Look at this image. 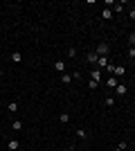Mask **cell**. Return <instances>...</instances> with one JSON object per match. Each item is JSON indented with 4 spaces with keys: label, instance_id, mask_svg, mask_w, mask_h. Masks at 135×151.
I'll return each instance as SVG.
<instances>
[{
    "label": "cell",
    "instance_id": "ba28073f",
    "mask_svg": "<svg viewBox=\"0 0 135 151\" xmlns=\"http://www.w3.org/2000/svg\"><path fill=\"white\" fill-rule=\"evenodd\" d=\"M97 59H99V57H97L95 52H88V54H86V61H88L90 65H97Z\"/></svg>",
    "mask_w": 135,
    "mask_h": 151
},
{
    "label": "cell",
    "instance_id": "9a60e30c",
    "mask_svg": "<svg viewBox=\"0 0 135 151\" xmlns=\"http://www.w3.org/2000/svg\"><path fill=\"white\" fill-rule=\"evenodd\" d=\"M11 61H14V63H20V61H23V54H20L18 50H16V52H11Z\"/></svg>",
    "mask_w": 135,
    "mask_h": 151
},
{
    "label": "cell",
    "instance_id": "6da1fadb",
    "mask_svg": "<svg viewBox=\"0 0 135 151\" xmlns=\"http://www.w3.org/2000/svg\"><path fill=\"white\" fill-rule=\"evenodd\" d=\"M108 52H110V45L108 43H97V47H95L97 57H108Z\"/></svg>",
    "mask_w": 135,
    "mask_h": 151
},
{
    "label": "cell",
    "instance_id": "7c38bea8",
    "mask_svg": "<svg viewBox=\"0 0 135 151\" xmlns=\"http://www.w3.org/2000/svg\"><path fill=\"white\" fill-rule=\"evenodd\" d=\"M7 108H9V113H18V101H9V104H7Z\"/></svg>",
    "mask_w": 135,
    "mask_h": 151
},
{
    "label": "cell",
    "instance_id": "7a4b0ae2",
    "mask_svg": "<svg viewBox=\"0 0 135 151\" xmlns=\"http://www.w3.org/2000/svg\"><path fill=\"white\" fill-rule=\"evenodd\" d=\"M108 63H110V59H108V57H99V59H97V65H95V68L106 70V68H108Z\"/></svg>",
    "mask_w": 135,
    "mask_h": 151
},
{
    "label": "cell",
    "instance_id": "8992f818",
    "mask_svg": "<svg viewBox=\"0 0 135 151\" xmlns=\"http://www.w3.org/2000/svg\"><path fill=\"white\" fill-rule=\"evenodd\" d=\"M113 16H115V14H113V9L104 7V12H101V18H104V20H113Z\"/></svg>",
    "mask_w": 135,
    "mask_h": 151
},
{
    "label": "cell",
    "instance_id": "30bf717a",
    "mask_svg": "<svg viewBox=\"0 0 135 151\" xmlns=\"http://www.w3.org/2000/svg\"><path fill=\"white\" fill-rule=\"evenodd\" d=\"M61 83H65V86H70V83H72V75L63 72V75H61Z\"/></svg>",
    "mask_w": 135,
    "mask_h": 151
},
{
    "label": "cell",
    "instance_id": "4fadbf2b",
    "mask_svg": "<svg viewBox=\"0 0 135 151\" xmlns=\"http://www.w3.org/2000/svg\"><path fill=\"white\" fill-rule=\"evenodd\" d=\"M113 9V14H122V9H124V2H115V5L110 7Z\"/></svg>",
    "mask_w": 135,
    "mask_h": 151
},
{
    "label": "cell",
    "instance_id": "e0dca14e",
    "mask_svg": "<svg viewBox=\"0 0 135 151\" xmlns=\"http://www.w3.org/2000/svg\"><path fill=\"white\" fill-rule=\"evenodd\" d=\"M104 104H106L108 108H113V106H115V97H110V95H108V97L104 99Z\"/></svg>",
    "mask_w": 135,
    "mask_h": 151
},
{
    "label": "cell",
    "instance_id": "ac0fdd59",
    "mask_svg": "<svg viewBox=\"0 0 135 151\" xmlns=\"http://www.w3.org/2000/svg\"><path fill=\"white\" fill-rule=\"evenodd\" d=\"M11 129H14V131H20V129H23V122H20V120H14L11 122Z\"/></svg>",
    "mask_w": 135,
    "mask_h": 151
},
{
    "label": "cell",
    "instance_id": "d6986e66",
    "mask_svg": "<svg viewBox=\"0 0 135 151\" xmlns=\"http://www.w3.org/2000/svg\"><path fill=\"white\" fill-rule=\"evenodd\" d=\"M129 45H131V47H135V32H133V34H129Z\"/></svg>",
    "mask_w": 135,
    "mask_h": 151
},
{
    "label": "cell",
    "instance_id": "ffe728a7",
    "mask_svg": "<svg viewBox=\"0 0 135 151\" xmlns=\"http://www.w3.org/2000/svg\"><path fill=\"white\" fill-rule=\"evenodd\" d=\"M68 57H70V59L77 57V50H74V47H68Z\"/></svg>",
    "mask_w": 135,
    "mask_h": 151
},
{
    "label": "cell",
    "instance_id": "9c48e42d",
    "mask_svg": "<svg viewBox=\"0 0 135 151\" xmlns=\"http://www.w3.org/2000/svg\"><path fill=\"white\" fill-rule=\"evenodd\" d=\"M113 75L115 77H124L126 75V68H124V65H115V72H113Z\"/></svg>",
    "mask_w": 135,
    "mask_h": 151
},
{
    "label": "cell",
    "instance_id": "603a6c76",
    "mask_svg": "<svg viewBox=\"0 0 135 151\" xmlns=\"http://www.w3.org/2000/svg\"><path fill=\"white\" fill-rule=\"evenodd\" d=\"M129 18H131V20H135V9H131V12H129Z\"/></svg>",
    "mask_w": 135,
    "mask_h": 151
},
{
    "label": "cell",
    "instance_id": "277c9868",
    "mask_svg": "<svg viewBox=\"0 0 135 151\" xmlns=\"http://www.w3.org/2000/svg\"><path fill=\"white\" fill-rule=\"evenodd\" d=\"M115 93L119 95V97H124V95L129 93V86H126V83H117V86H115Z\"/></svg>",
    "mask_w": 135,
    "mask_h": 151
},
{
    "label": "cell",
    "instance_id": "3957f363",
    "mask_svg": "<svg viewBox=\"0 0 135 151\" xmlns=\"http://www.w3.org/2000/svg\"><path fill=\"white\" fill-rule=\"evenodd\" d=\"M90 81H97V83L101 81V70H99V68H92V70H90Z\"/></svg>",
    "mask_w": 135,
    "mask_h": 151
},
{
    "label": "cell",
    "instance_id": "5b68a950",
    "mask_svg": "<svg viewBox=\"0 0 135 151\" xmlns=\"http://www.w3.org/2000/svg\"><path fill=\"white\" fill-rule=\"evenodd\" d=\"M117 83H119V79H117L115 75H110L108 79H106V86H108V88H113V90H115V86H117Z\"/></svg>",
    "mask_w": 135,
    "mask_h": 151
},
{
    "label": "cell",
    "instance_id": "52a82bcc",
    "mask_svg": "<svg viewBox=\"0 0 135 151\" xmlns=\"http://www.w3.org/2000/svg\"><path fill=\"white\" fill-rule=\"evenodd\" d=\"M7 149H9V151H18L20 142H18V140H9V142H7Z\"/></svg>",
    "mask_w": 135,
    "mask_h": 151
},
{
    "label": "cell",
    "instance_id": "2e32d148",
    "mask_svg": "<svg viewBox=\"0 0 135 151\" xmlns=\"http://www.w3.org/2000/svg\"><path fill=\"white\" fill-rule=\"evenodd\" d=\"M59 122H61V124H70V115H68V113H61V115H59Z\"/></svg>",
    "mask_w": 135,
    "mask_h": 151
},
{
    "label": "cell",
    "instance_id": "7402d4cb",
    "mask_svg": "<svg viewBox=\"0 0 135 151\" xmlns=\"http://www.w3.org/2000/svg\"><path fill=\"white\" fill-rule=\"evenodd\" d=\"M129 59H135V47H129Z\"/></svg>",
    "mask_w": 135,
    "mask_h": 151
},
{
    "label": "cell",
    "instance_id": "cb8c5ba5",
    "mask_svg": "<svg viewBox=\"0 0 135 151\" xmlns=\"http://www.w3.org/2000/svg\"><path fill=\"white\" fill-rule=\"evenodd\" d=\"M133 106H135V101H133Z\"/></svg>",
    "mask_w": 135,
    "mask_h": 151
},
{
    "label": "cell",
    "instance_id": "5bb4252c",
    "mask_svg": "<svg viewBox=\"0 0 135 151\" xmlns=\"http://www.w3.org/2000/svg\"><path fill=\"white\" fill-rule=\"evenodd\" d=\"M54 68H56L59 72L63 75V72H65V61H54Z\"/></svg>",
    "mask_w": 135,
    "mask_h": 151
},
{
    "label": "cell",
    "instance_id": "8fae6325",
    "mask_svg": "<svg viewBox=\"0 0 135 151\" xmlns=\"http://www.w3.org/2000/svg\"><path fill=\"white\" fill-rule=\"evenodd\" d=\"M74 133H77V138H79V140H88V131H86V129H77Z\"/></svg>",
    "mask_w": 135,
    "mask_h": 151
},
{
    "label": "cell",
    "instance_id": "44dd1931",
    "mask_svg": "<svg viewBox=\"0 0 135 151\" xmlns=\"http://www.w3.org/2000/svg\"><path fill=\"white\" fill-rule=\"evenodd\" d=\"M97 86H99V83H97V81H88V88H90V90H95Z\"/></svg>",
    "mask_w": 135,
    "mask_h": 151
}]
</instances>
